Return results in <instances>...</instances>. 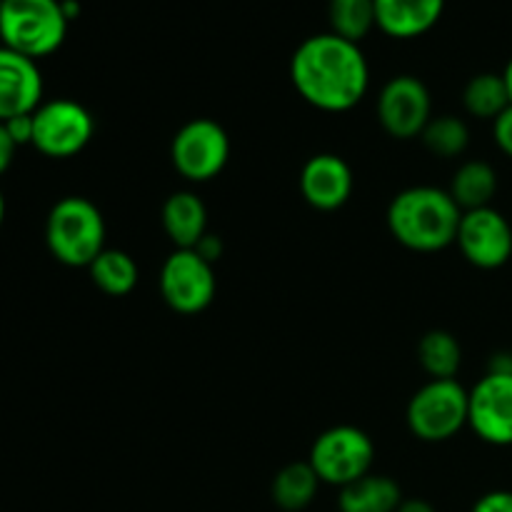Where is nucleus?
<instances>
[{"label":"nucleus","instance_id":"23","mask_svg":"<svg viewBox=\"0 0 512 512\" xmlns=\"http://www.w3.org/2000/svg\"><path fill=\"white\" fill-rule=\"evenodd\" d=\"M330 33L360 43L375 25V0H330L328 3Z\"/></svg>","mask_w":512,"mask_h":512},{"label":"nucleus","instance_id":"18","mask_svg":"<svg viewBox=\"0 0 512 512\" xmlns=\"http://www.w3.org/2000/svg\"><path fill=\"white\" fill-rule=\"evenodd\" d=\"M448 193L453 195V200L463 213L490 208L495 193H498V173L485 160H468V163L455 170Z\"/></svg>","mask_w":512,"mask_h":512},{"label":"nucleus","instance_id":"10","mask_svg":"<svg viewBox=\"0 0 512 512\" xmlns=\"http://www.w3.org/2000/svg\"><path fill=\"white\" fill-rule=\"evenodd\" d=\"M433 118V98L428 85L415 75H395L378 95V120L390 138H420Z\"/></svg>","mask_w":512,"mask_h":512},{"label":"nucleus","instance_id":"27","mask_svg":"<svg viewBox=\"0 0 512 512\" xmlns=\"http://www.w3.org/2000/svg\"><path fill=\"white\" fill-rule=\"evenodd\" d=\"M493 135L498 148L503 150L508 158H512V105L500 115V118L493 120Z\"/></svg>","mask_w":512,"mask_h":512},{"label":"nucleus","instance_id":"7","mask_svg":"<svg viewBox=\"0 0 512 512\" xmlns=\"http://www.w3.org/2000/svg\"><path fill=\"white\" fill-rule=\"evenodd\" d=\"M173 168L190 183L218 178L230 160V138L220 123L210 118L188 120L170 143Z\"/></svg>","mask_w":512,"mask_h":512},{"label":"nucleus","instance_id":"11","mask_svg":"<svg viewBox=\"0 0 512 512\" xmlns=\"http://www.w3.org/2000/svg\"><path fill=\"white\" fill-rule=\"evenodd\" d=\"M463 258L480 270L503 268L512 258V228L500 210L478 208L463 213L458 240Z\"/></svg>","mask_w":512,"mask_h":512},{"label":"nucleus","instance_id":"2","mask_svg":"<svg viewBox=\"0 0 512 512\" xmlns=\"http://www.w3.org/2000/svg\"><path fill=\"white\" fill-rule=\"evenodd\" d=\"M460 220L463 210L453 195L433 185L400 190L388 205L390 235L415 253H438L455 245Z\"/></svg>","mask_w":512,"mask_h":512},{"label":"nucleus","instance_id":"5","mask_svg":"<svg viewBox=\"0 0 512 512\" xmlns=\"http://www.w3.org/2000/svg\"><path fill=\"white\" fill-rule=\"evenodd\" d=\"M470 390L458 380H430L410 398L405 420L423 443H445L468 428Z\"/></svg>","mask_w":512,"mask_h":512},{"label":"nucleus","instance_id":"24","mask_svg":"<svg viewBox=\"0 0 512 512\" xmlns=\"http://www.w3.org/2000/svg\"><path fill=\"white\" fill-rule=\"evenodd\" d=\"M420 140L438 158H458L468 150L470 128L458 115H438V118L433 115Z\"/></svg>","mask_w":512,"mask_h":512},{"label":"nucleus","instance_id":"35","mask_svg":"<svg viewBox=\"0 0 512 512\" xmlns=\"http://www.w3.org/2000/svg\"><path fill=\"white\" fill-rule=\"evenodd\" d=\"M0 3H3V0H0Z\"/></svg>","mask_w":512,"mask_h":512},{"label":"nucleus","instance_id":"9","mask_svg":"<svg viewBox=\"0 0 512 512\" xmlns=\"http://www.w3.org/2000/svg\"><path fill=\"white\" fill-rule=\"evenodd\" d=\"M213 263L198 250L175 248L160 270V293L163 300L180 315H198L215 298Z\"/></svg>","mask_w":512,"mask_h":512},{"label":"nucleus","instance_id":"16","mask_svg":"<svg viewBox=\"0 0 512 512\" xmlns=\"http://www.w3.org/2000/svg\"><path fill=\"white\" fill-rule=\"evenodd\" d=\"M163 230L175 248L193 250L208 235V208L193 190H178L163 203Z\"/></svg>","mask_w":512,"mask_h":512},{"label":"nucleus","instance_id":"1","mask_svg":"<svg viewBox=\"0 0 512 512\" xmlns=\"http://www.w3.org/2000/svg\"><path fill=\"white\" fill-rule=\"evenodd\" d=\"M290 80L308 105L325 113H345L368 93L370 68L358 43L335 33H318L295 48Z\"/></svg>","mask_w":512,"mask_h":512},{"label":"nucleus","instance_id":"8","mask_svg":"<svg viewBox=\"0 0 512 512\" xmlns=\"http://www.w3.org/2000/svg\"><path fill=\"white\" fill-rule=\"evenodd\" d=\"M93 133V115L75 100H48L33 113V148L48 158L65 160L83 153Z\"/></svg>","mask_w":512,"mask_h":512},{"label":"nucleus","instance_id":"6","mask_svg":"<svg viewBox=\"0 0 512 512\" xmlns=\"http://www.w3.org/2000/svg\"><path fill=\"white\" fill-rule=\"evenodd\" d=\"M373 460V440L355 425H335L320 433L308 455V463L318 473L320 483L335 485V488H345L365 478L373 468Z\"/></svg>","mask_w":512,"mask_h":512},{"label":"nucleus","instance_id":"26","mask_svg":"<svg viewBox=\"0 0 512 512\" xmlns=\"http://www.w3.org/2000/svg\"><path fill=\"white\" fill-rule=\"evenodd\" d=\"M5 128H8L10 138L18 145H33V113L30 115H18V118L5 120Z\"/></svg>","mask_w":512,"mask_h":512},{"label":"nucleus","instance_id":"17","mask_svg":"<svg viewBox=\"0 0 512 512\" xmlns=\"http://www.w3.org/2000/svg\"><path fill=\"white\" fill-rule=\"evenodd\" d=\"M403 503V490L388 475L368 473L365 478L340 488V512H395Z\"/></svg>","mask_w":512,"mask_h":512},{"label":"nucleus","instance_id":"14","mask_svg":"<svg viewBox=\"0 0 512 512\" xmlns=\"http://www.w3.org/2000/svg\"><path fill=\"white\" fill-rule=\"evenodd\" d=\"M353 170L340 155L318 153L300 170V193L315 210H338L353 195Z\"/></svg>","mask_w":512,"mask_h":512},{"label":"nucleus","instance_id":"34","mask_svg":"<svg viewBox=\"0 0 512 512\" xmlns=\"http://www.w3.org/2000/svg\"><path fill=\"white\" fill-rule=\"evenodd\" d=\"M3 220H5V198H3V190H0V228H3Z\"/></svg>","mask_w":512,"mask_h":512},{"label":"nucleus","instance_id":"28","mask_svg":"<svg viewBox=\"0 0 512 512\" xmlns=\"http://www.w3.org/2000/svg\"><path fill=\"white\" fill-rule=\"evenodd\" d=\"M15 150H18V145H15L13 138H10L5 123H0V175L10 168V163H13L15 158Z\"/></svg>","mask_w":512,"mask_h":512},{"label":"nucleus","instance_id":"4","mask_svg":"<svg viewBox=\"0 0 512 512\" xmlns=\"http://www.w3.org/2000/svg\"><path fill=\"white\" fill-rule=\"evenodd\" d=\"M70 20L63 0H3L0 3V40L30 60L53 55L65 43Z\"/></svg>","mask_w":512,"mask_h":512},{"label":"nucleus","instance_id":"12","mask_svg":"<svg viewBox=\"0 0 512 512\" xmlns=\"http://www.w3.org/2000/svg\"><path fill=\"white\" fill-rule=\"evenodd\" d=\"M468 428L495 448L512 445V375L485 373L470 390Z\"/></svg>","mask_w":512,"mask_h":512},{"label":"nucleus","instance_id":"33","mask_svg":"<svg viewBox=\"0 0 512 512\" xmlns=\"http://www.w3.org/2000/svg\"><path fill=\"white\" fill-rule=\"evenodd\" d=\"M503 80H505V85H508L510 103H512V58L508 60V65H505V70H503Z\"/></svg>","mask_w":512,"mask_h":512},{"label":"nucleus","instance_id":"22","mask_svg":"<svg viewBox=\"0 0 512 512\" xmlns=\"http://www.w3.org/2000/svg\"><path fill=\"white\" fill-rule=\"evenodd\" d=\"M463 105L473 118H500L512 105L503 73H480L475 78H470L463 90Z\"/></svg>","mask_w":512,"mask_h":512},{"label":"nucleus","instance_id":"29","mask_svg":"<svg viewBox=\"0 0 512 512\" xmlns=\"http://www.w3.org/2000/svg\"><path fill=\"white\" fill-rule=\"evenodd\" d=\"M193 250H198V253L203 255L208 263H215V260L223 255V243H220L218 235H205V238L198 243V248H193Z\"/></svg>","mask_w":512,"mask_h":512},{"label":"nucleus","instance_id":"15","mask_svg":"<svg viewBox=\"0 0 512 512\" xmlns=\"http://www.w3.org/2000/svg\"><path fill=\"white\" fill-rule=\"evenodd\" d=\"M445 0H375V25L398 40L420 38L443 18Z\"/></svg>","mask_w":512,"mask_h":512},{"label":"nucleus","instance_id":"20","mask_svg":"<svg viewBox=\"0 0 512 512\" xmlns=\"http://www.w3.org/2000/svg\"><path fill=\"white\" fill-rule=\"evenodd\" d=\"M88 270L95 288L103 290L105 295H113V298H123V295L133 293L140 278L138 263H135L125 250L105 248L103 253L90 263Z\"/></svg>","mask_w":512,"mask_h":512},{"label":"nucleus","instance_id":"32","mask_svg":"<svg viewBox=\"0 0 512 512\" xmlns=\"http://www.w3.org/2000/svg\"><path fill=\"white\" fill-rule=\"evenodd\" d=\"M63 13H65V18L73 20L75 15L80 13V5L75 3V0H63Z\"/></svg>","mask_w":512,"mask_h":512},{"label":"nucleus","instance_id":"31","mask_svg":"<svg viewBox=\"0 0 512 512\" xmlns=\"http://www.w3.org/2000/svg\"><path fill=\"white\" fill-rule=\"evenodd\" d=\"M490 373H508L512 375V353H498L490 360Z\"/></svg>","mask_w":512,"mask_h":512},{"label":"nucleus","instance_id":"13","mask_svg":"<svg viewBox=\"0 0 512 512\" xmlns=\"http://www.w3.org/2000/svg\"><path fill=\"white\" fill-rule=\"evenodd\" d=\"M43 105V75L35 60L0 48V123Z\"/></svg>","mask_w":512,"mask_h":512},{"label":"nucleus","instance_id":"3","mask_svg":"<svg viewBox=\"0 0 512 512\" xmlns=\"http://www.w3.org/2000/svg\"><path fill=\"white\" fill-rule=\"evenodd\" d=\"M105 218L93 200L68 195L50 208L45 243L50 255L68 268H90L105 250Z\"/></svg>","mask_w":512,"mask_h":512},{"label":"nucleus","instance_id":"25","mask_svg":"<svg viewBox=\"0 0 512 512\" xmlns=\"http://www.w3.org/2000/svg\"><path fill=\"white\" fill-rule=\"evenodd\" d=\"M470 512H512V493L510 490H493L478 498Z\"/></svg>","mask_w":512,"mask_h":512},{"label":"nucleus","instance_id":"21","mask_svg":"<svg viewBox=\"0 0 512 512\" xmlns=\"http://www.w3.org/2000/svg\"><path fill=\"white\" fill-rule=\"evenodd\" d=\"M418 360L430 380H455L463 363V348L448 330H430L420 338Z\"/></svg>","mask_w":512,"mask_h":512},{"label":"nucleus","instance_id":"30","mask_svg":"<svg viewBox=\"0 0 512 512\" xmlns=\"http://www.w3.org/2000/svg\"><path fill=\"white\" fill-rule=\"evenodd\" d=\"M395 512H435V508L423 498H403V503Z\"/></svg>","mask_w":512,"mask_h":512},{"label":"nucleus","instance_id":"19","mask_svg":"<svg viewBox=\"0 0 512 512\" xmlns=\"http://www.w3.org/2000/svg\"><path fill=\"white\" fill-rule=\"evenodd\" d=\"M320 488V478L313 470V465L305 463H290L278 470L270 485V498L285 512H300L308 508L315 500Z\"/></svg>","mask_w":512,"mask_h":512}]
</instances>
